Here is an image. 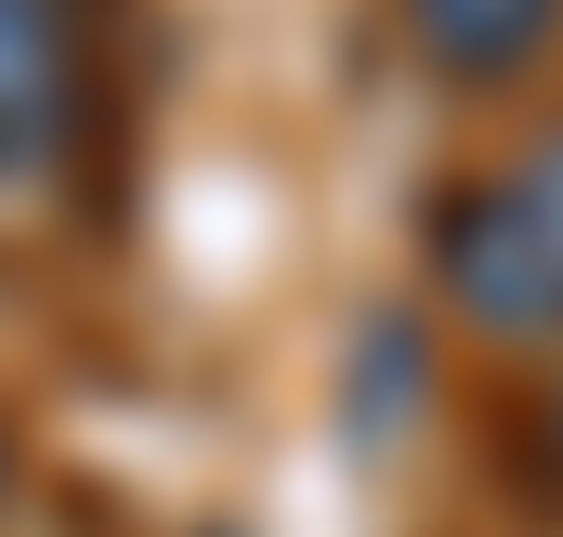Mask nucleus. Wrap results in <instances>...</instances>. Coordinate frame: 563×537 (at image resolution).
<instances>
[{"mask_svg":"<svg viewBox=\"0 0 563 537\" xmlns=\"http://www.w3.org/2000/svg\"><path fill=\"white\" fill-rule=\"evenodd\" d=\"M525 472H538V485L563 498V381L538 394V419H525Z\"/></svg>","mask_w":563,"mask_h":537,"instance_id":"39448f33","label":"nucleus"},{"mask_svg":"<svg viewBox=\"0 0 563 537\" xmlns=\"http://www.w3.org/2000/svg\"><path fill=\"white\" fill-rule=\"evenodd\" d=\"M511 184L538 197V223H551V250H563V132H538V157H511Z\"/></svg>","mask_w":563,"mask_h":537,"instance_id":"20e7f679","label":"nucleus"},{"mask_svg":"<svg viewBox=\"0 0 563 537\" xmlns=\"http://www.w3.org/2000/svg\"><path fill=\"white\" fill-rule=\"evenodd\" d=\"M0 485H13V446H0Z\"/></svg>","mask_w":563,"mask_h":537,"instance_id":"423d86ee","label":"nucleus"},{"mask_svg":"<svg viewBox=\"0 0 563 537\" xmlns=\"http://www.w3.org/2000/svg\"><path fill=\"white\" fill-rule=\"evenodd\" d=\"M432 288L485 341H563V250L511 171H472L432 197Z\"/></svg>","mask_w":563,"mask_h":537,"instance_id":"f257e3e1","label":"nucleus"},{"mask_svg":"<svg viewBox=\"0 0 563 537\" xmlns=\"http://www.w3.org/2000/svg\"><path fill=\"white\" fill-rule=\"evenodd\" d=\"M407 13V40H420L445 79H472V92H498V79H525L538 53H551L563 0H394Z\"/></svg>","mask_w":563,"mask_h":537,"instance_id":"7ed1b4c3","label":"nucleus"},{"mask_svg":"<svg viewBox=\"0 0 563 537\" xmlns=\"http://www.w3.org/2000/svg\"><path fill=\"white\" fill-rule=\"evenodd\" d=\"M79 132V26L66 0H0V184H40Z\"/></svg>","mask_w":563,"mask_h":537,"instance_id":"f03ea898","label":"nucleus"}]
</instances>
